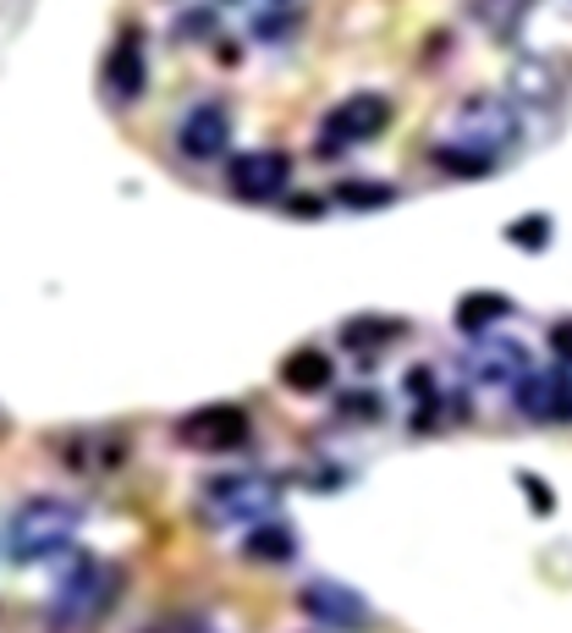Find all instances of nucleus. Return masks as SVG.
Listing matches in <instances>:
<instances>
[{
	"instance_id": "f257e3e1",
	"label": "nucleus",
	"mask_w": 572,
	"mask_h": 633,
	"mask_svg": "<svg viewBox=\"0 0 572 633\" xmlns=\"http://www.w3.org/2000/svg\"><path fill=\"white\" fill-rule=\"evenodd\" d=\"M116 590H122V573L105 568L100 557L89 551H72V568L55 579L50 590V606H44V629L50 633H89L100 629L116 606Z\"/></svg>"
},
{
	"instance_id": "f03ea898",
	"label": "nucleus",
	"mask_w": 572,
	"mask_h": 633,
	"mask_svg": "<svg viewBox=\"0 0 572 633\" xmlns=\"http://www.w3.org/2000/svg\"><path fill=\"white\" fill-rule=\"evenodd\" d=\"M446 144H462V150H479V155H490V160H507L523 144V105L512 94L473 89V94H462L446 111Z\"/></svg>"
},
{
	"instance_id": "7ed1b4c3",
	"label": "nucleus",
	"mask_w": 572,
	"mask_h": 633,
	"mask_svg": "<svg viewBox=\"0 0 572 633\" xmlns=\"http://www.w3.org/2000/svg\"><path fill=\"white\" fill-rule=\"evenodd\" d=\"M78 523H83V512L72 501L28 496V501H17V512L6 523V551H11V562H50L55 551L72 545Z\"/></svg>"
},
{
	"instance_id": "20e7f679",
	"label": "nucleus",
	"mask_w": 572,
	"mask_h": 633,
	"mask_svg": "<svg viewBox=\"0 0 572 633\" xmlns=\"http://www.w3.org/2000/svg\"><path fill=\"white\" fill-rule=\"evenodd\" d=\"M391 116H397L391 94L358 89V94H347V100H336V105L325 111V122H319V133H314V155L341 160L347 150H358V144H375V139L391 127Z\"/></svg>"
},
{
	"instance_id": "39448f33",
	"label": "nucleus",
	"mask_w": 572,
	"mask_h": 633,
	"mask_svg": "<svg viewBox=\"0 0 572 633\" xmlns=\"http://www.w3.org/2000/svg\"><path fill=\"white\" fill-rule=\"evenodd\" d=\"M282 507V479L265 469H232V474L204 479V512L210 523H265Z\"/></svg>"
},
{
	"instance_id": "423d86ee",
	"label": "nucleus",
	"mask_w": 572,
	"mask_h": 633,
	"mask_svg": "<svg viewBox=\"0 0 572 633\" xmlns=\"http://www.w3.org/2000/svg\"><path fill=\"white\" fill-rule=\"evenodd\" d=\"M176 441H182L187 452H204V458L243 452V447L254 441V419H248V408H237V402H204V408H193V414L176 419Z\"/></svg>"
},
{
	"instance_id": "0eeeda50",
	"label": "nucleus",
	"mask_w": 572,
	"mask_h": 633,
	"mask_svg": "<svg viewBox=\"0 0 572 633\" xmlns=\"http://www.w3.org/2000/svg\"><path fill=\"white\" fill-rule=\"evenodd\" d=\"M568 89H572V67L562 55H551V50H523L507 67V94L523 111H562Z\"/></svg>"
},
{
	"instance_id": "6e6552de",
	"label": "nucleus",
	"mask_w": 572,
	"mask_h": 633,
	"mask_svg": "<svg viewBox=\"0 0 572 633\" xmlns=\"http://www.w3.org/2000/svg\"><path fill=\"white\" fill-rule=\"evenodd\" d=\"M297 612L325 633H375V623H380L375 606L341 579H308L297 590Z\"/></svg>"
},
{
	"instance_id": "1a4fd4ad",
	"label": "nucleus",
	"mask_w": 572,
	"mask_h": 633,
	"mask_svg": "<svg viewBox=\"0 0 572 633\" xmlns=\"http://www.w3.org/2000/svg\"><path fill=\"white\" fill-rule=\"evenodd\" d=\"M462 369L473 375V386H496V391H512L529 369H534V353L518 341V336H468L462 341Z\"/></svg>"
},
{
	"instance_id": "9d476101",
	"label": "nucleus",
	"mask_w": 572,
	"mask_h": 633,
	"mask_svg": "<svg viewBox=\"0 0 572 633\" xmlns=\"http://www.w3.org/2000/svg\"><path fill=\"white\" fill-rule=\"evenodd\" d=\"M226 187L243 204H276L292 187V155L286 150H243L226 165Z\"/></svg>"
},
{
	"instance_id": "9b49d317",
	"label": "nucleus",
	"mask_w": 572,
	"mask_h": 633,
	"mask_svg": "<svg viewBox=\"0 0 572 633\" xmlns=\"http://www.w3.org/2000/svg\"><path fill=\"white\" fill-rule=\"evenodd\" d=\"M512 408L534 425H572V369H529L518 386H512Z\"/></svg>"
},
{
	"instance_id": "f8f14e48",
	"label": "nucleus",
	"mask_w": 572,
	"mask_h": 633,
	"mask_svg": "<svg viewBox=\"0 0 572 633\" xmlns=\"http://www.w3.org/2000/svg\"><path fill=\"white\" fill-rule=\"evenodd\" d=\"M232 150V111L221 100H198L182 111L176 122V155L193 160V165H210Z\"/></svg>"
},
{
	"instance_id": "ddd939ff",
	"label": "nucleus",
	"mask_w": 572,
	"mask_h": 633,
	"mask_svg": "<svg viewBox=\"0 0 572 633\" xmlns=\"http://www.w3.org/2000/svg\"><path fill=\"white\" fill-rule=\"evenodd\" d=\"M143 83H149V61H143V28L139 22H127L122 28V39L111 44V55H105V89H111V100L116 105H133L143 94Z\"/></svg>"
},
{
	"instance_id": "4468645a",
	"label": "nucleus",
	"mask_w": 572,
	"mask_h": 633,
	"mask_svg": "<svg viewBox=\"0 0 572 633\" xmlns=\"http://www.w3.org/2000/svg\"><path fill=\"white\" fill-rule=\"evenodd\" d=\"M282 386L292 397H319V391H330L336 386V358H330V347H319V341H303V347H292L282 358Z\"/></svg>"
},
{
	"instance_id": "2eb2a0df",
	"label": "nucleus",
	"mask_w": 572,
	"mask_h": 633,
	"mask_svg": "<svg viewBox=\"0 0 572 633\" xmlns=\"http://www.w3.org/2000/svg\"><path fill=\"white\" fill-rule=\"evenodd\" d=\"M507 319H512V298H507V293H490V287L462 293L457 309H451V325H457L462 336H484V330H496V325H507Z\"/></svg>"
},
{
	"instance_id": "dca6fc26",
	"label": "nucleus",
	"mask_w": 572,
	"mask_h": 633,
	"mask_svg": "<svg viewBox=\"0 0 572 633\" xmlns=\"http://www.w3.org/2000/svg\"><path fill=\"white\" fill-rule=\"evenodd\" d=\"M243 557L259 562V568H282V562L297 557V534L286 529L282 518H265V523H254V529L243 534Z\"/></svg>"
},
{
	"instance_id": "f3484780",
	"label": "nucleus",
	"mask_w": 572,
	"mask_h": 633,
	"mask_svg": "<svg viewBox=\"0 0 572 633\" xmlns=\"http://www.w3.org/2000/svg\"><path fill=\"white\" fill-rule=\"evenodd\" d=\"M529 11H534V0H468V17H473L496 44L518 39L523 22H529Z\"/></svg>"
},
{
	"instance_id": "a211bd4d",
	"label": "nucleus",
	"mask_w": 572,
	"mask_h": 633,
	"mask_svg": "<svg viewBox=\"0 0 572 633\" xmlns=\"http://www.w3.org/2000/svg\"><path fill=\"white\" fill-rule=\"evenodd\" d=\"M429 165L440 171V176H451V182H484V176H496L501 171V160L479 155V150H462V144H429Z\"/></svg>"
},
{
	"instance_id": "6ab92c4d",
	"label": "nucleus",
	"mask_w": 572,
	"mask_h": 633,
	"mask_svg": "<svg viewBox=\"0 0 572 633\" xmlns=\"http://www.w3.org/2000/svg\"><path fill=\"white\" fill-rule=\"evenodd\" d=\"M397 198H402V187L380 182V176H347L330 187V204H341V210H391Z\"/></svg>"
},
{
	"instance_id": "aec40b11",
	"label": "nucleus",
	"mask_w": 572,
	"mask_h": 633,
	"mask_svg": "<svg viewBox=\"0 0 572 633\" xmlns=\"http://www.w3.org/2000/svg\"><path fill=\"white\" fill-rule=\"evenodd\" d=\"M397 336H408V319L397 315H353L347 325H341V341L353 347V353H380V347H391Z\"/></svg>"
},
{
	"instance_id": "412c9836",
	"label": "nucleus",
	"mask_w": 572,
	"mask_h": 633,
	"mask_svg": "<svg viewBox=\"0 0 572 633\" xmlns=\"http://www.w3.org/2000/svg\"><path fill=\"white\" fill-rule=\"evenodd\" d=\"M512 248H523V254H545L551 248V237H556V221L545 215V210H529V215H518V221H507V232H501Z\"/></svg>"
},
{
	"instance_id": "4be33fe9",
	"label": "nucleus",
	"mask_w": 572,
	"mask_h": 633,
	"mask_svg": "<svg viewBox=\"0 0 572 633\" xmlns=\"http://www.w3.org/2000/svg\"><path fill=\"white\" fill-rule=\"evenodd\" d=\"M336 414H341V419H369V425H380V419H386V402H380V391H341Z\"/></svg>"
},
{
	"instance_id": "5701e85b",
	"label": "nucleus",
	"mask_w": 572,
	"mask_h": 633,
	"mask_svg": "<svg viewBox=\"0 0 572 633\" xmlns=\"http://www.w3.org/2000/svg\"><path fill=\"white\" fill-rule=\"evenodd\" d=\"M254 33H259L265 44H282V39H292V33H297V11H292V6H276V11H265V17L254 22Z\"/></svg>"
},
{
	"instance_id": "b1692460",
	"label": "nucleus",
	"mask_w": 572,
	"mask_h": 633,
	"mask_svg": "<svg viewBox=\"0 0 572 633\" xmlns=\"http://www.w3.org/2000/svg\"><path fill=\"white\" fill-rule=\"evenodd\" d=\"M518 490L529 496L534 518H551V512H556V490H551V484H545L540 474H518Z\"/></svg>"
},
{
	"instance_id": "393cba45",
	"label": "nucleus",
	"mask_w": 572,
	"mask_h": 633,
	"mask_svg": "<svg viewBox=\"0 0 572 633\" xmlns=\"http://www.w3.org/2000/svg\"><path fill=\"white\" fill-rule=\"evenodd\" d=\"M176 33H182V39H210V33H215V11H210V6H198V11H182Z\"/></svg>"
},
{
	"instance_id": "a878e982",
	"label": "nucleus",
	"mask_w": 572,
	"mask_h": 633,
	"mask_svg": "<svg viewBox=\"0 0 572 633\" xmlns=\"http://www.w3.org/2000/svg\"><path fill=\"white\" fill-rule=\"evenodd\" d=\"M545 341H551V358L572 369V315H568V319H556V325L545 330Z\"/></svg>"
},
{
	"instance_id": "bb28decb",
	"label": "nucleus",
	"mask_w": 572,
	"mask_h": 633,
	"mask_svg": "<svg viewBox=\"0 0 572 633\" xmlns=\"http://www.w3.org/2000/svg\"><path fill=\"white\" fill-rule=\"evenodd\" d=\"M286 210H292V215H303V221H308V215H319V210H325V198H292V204H286Z\"/></svg>"
},
{
	"instance_id": "cd10ccee",
	"label": "nucleus",
	"mask_w": 572,
	"mask_h": 633,
	"mask_svg": "<svg viewBox=\"0 0 572 633\" xmlns=\"http://www.w3.org/2000/svg\"><path fill=\"white\" fill-rule=\"evenodd\" d=\"M226 6H243V0H226Z\"/></svg>"
},
{
	"instance_id": "c85d7f7f",
	"label": "nucleus",
	"mask_w": 572,
	"mask_h": 633,
	"mask_svg": "<svg viewBox=\"0 0 572 633\" xmlns=\"http://www.w3.org/2000/svg\"><path fill=\"white\" fill-rule=\"evenodd\" d=\"M276 6H286V0H276Z\"/></svg>"
}]
</instances>
